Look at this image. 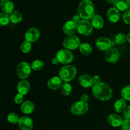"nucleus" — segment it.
Instances as JSON below:
<instances>
[{
  "label": "nucleus",
  "mask_w": 130,
  "mask_h": 130,
  "mask_svg": "<svg viewBox=\"0 0 130 130\" xmlns=\"http://www.w3.org/2000/svg\"><path fill=\"white\" fill-rule=\"evenodd\" d=\"M77 72V69L74 66L67 65L60 69L59 71V77L65 83H68L75 78Z\"/></svg>",
  "instance_id": "obj_3"
},
{
  "label": "nucleus",
  "mask_w": 130,
  "mask_h": 130,
  "mask_svg": "<svg viewBox=\"0 0 130 130\" xmlns=\"http://www.w3.org/2000/svg\"><path fill=\"white\" fill-rule=\"evenodd\" d=\"M107 16L108 20L110 22L116 23L120 20L121 13L119 12V10L116 8L115 7H112L109 9L107 13Z\"/></svg>",
  "instance_id": "obj_14"
},
{
  "label": "nucleus",
  "mask_w": 130,
  "mask_h": 130,
  "mask_svg": "<svg viewBox=\"0 0 130 130\" xmlns=\"http://www.w3.org/2000/svg\"><path fill=\"white\" fill-rule=\"evenodd\" d=\"M52 63H53V65H55V66H56V65H58V63H60L59 60H58V58H57V57H53V58H52Z\"/></svg>",
  "instance_id": "obj_40"
},
{
  "label": "nucleus",
  "mask_w": 130,
  "mask_h": 130,
  "mask_svg": "<svg viewBox=\"0 0 130 130\" xmlns=\"http://www.w3.org/2000/svg\"><path fill=\"white\" fill-rule=\"evenodd\" d=\"M95 46L99 50L106 52L111 48L112 43L109 38L105 37H100L96 39Z\"/></svg>",
  "instance_id": "obj_10"
},
{
  "label": "nucleus",
  "mask_w": 130,
  "mask_h": 130,
  "mask_svg": "<svg viewBox=\"0 0 130 130\" xmlns=\"http://www.w3.org/2000/svg\"><path fill=\"white\" fill-rule=\"evenodd\" d=\"M30 89V83L26 79L21 80L19 82L17 85V91L19 93L23 95H27L29 92Z\"/></svg>",
  "instance_id": "obj_18"
},
{
  "label": "nucleus",
  "mask_w": 130,
  "mask_h": 130,
  "mask_svg": "<svg viewBox=\"0 0 130 130\" xmlns=\"http://www.w3.org/2000/svg\"><path fill=\"white\" fill-rule=\"evenodd\" d=\"M93 79L94 84H97L101 82V81H100V77L99 76H98V75L94 76L93 77Z\"/></svg>",
  "instance_id": "obj_38"
},
{
  "label": "nucleus",
  "mask_w": 130,
  "mask_h": 130,
  "mask_svg": "<svg viewBox=\"0 0 130 130\" xmlns=\"http://www.w3.org/2000/svg\"><path fill=\"white\" fill-rule=\"evenodd\" d=\"M122 99L125 100L126 101H130V85L124 86L121 90Z\"/></svg>",
  "instance_id": "obj_29"
},
{
  "label": "nucleus",
  "mask_w": 130,
  "mask_h": 130,
  "mask_svg": "<svg viewBox=\"0 0 130 130\" xmlns=\"http://www.w3.org/2000/svg\"><path fill=\"white\" fill-rule=\"evenodd\" d=\"M122 18H123V22L126 24L130 25V8L124 11Z\"/></svg>",
  "instance_id": "obj_33"
},
{
  "label": "nucleus",
  "mask_w": 130,
  "mask_h": 130,
  "mask_svg": "<svg viewBox=\"0 0 130 130\" xmlns=\"http://www.w3.org/2000/svg\"><path fill=\"white\" fill-rule=\"evenodd\" d=\"M123 116L125 119H130V105L126 107L123 112Z\"/></svg>",
  "instance_id": "obj_36"
},
{
  "label": "nucleus",
  "mask_w": 130,
  "mask_h": 130,
  "mask_svg": "<svg viewBox=\"0 0 130 130\" xmlns=\"http://www.w3.org/2000/svg\"><path fill=\"white\" fill-rule=\"evenodd\" d=\"M122 130H130V119H125L121 126Z\"/></svg>",
  "instance_id": "obj_35"
},
{
  "label": "nucleus",
  "mask_w": 130,
  "mask_h": 130,
  "mask_svg": "<svg viewBox=\"0 0 130 130\" xmlns=\"http://www.w3.org/2000/svg\"><path fill=\"white\" fill-rule=\"evenodd\" d=\"M126 102L123 99H118L114 104V110L118 113H121L124 112L126 108Z\"/></svg>",
  "instance_id": "obj_23"
},
{
  "label": "nucleus",
  "mask_w": 130,
  "mask_h": 130,
  "mask_svg": "<svg viewBox=\"0 0 130 130\" xmlns=\"http://www.w3.org/2000/svg\"><path fill=\"white\" fill-rule=\"evenodd\" d=\"M78 15L83 20H90L95 15V10L92 1L90 0H83L77 7Z\"/></svg>",
  "instance_id": "obj_2"
},
{
  "label": "nucleus",
  "mask_w": 130,
  "mask_h": 130,
  "mask_svg": "<svg viewBox=\"0 0 130 130\" xmlns=\"http://www.w3.org/2000/svg\"><path fill=\"white\" fill-rule=\"evenodd\" d=\"M88 100H89L88 95H86V94H83V95L81 96V101L87 103L88 101Z\"/></svg>",
  "instance_id": "obj_39"
},
{
  "label": "nucleus",
  "mask_w": 130,
  "mask_h": 130,
  "mask_svg": "<svg viewBox=\"0 0 130 130\" xmlns=\"http://www.w3.org/2000/svg\"><path fill=\"white\" fill-rule=\"evenodd\" d=\"M81 44L79 38L74 35L67 36L63 41V45L66 49L74 50L79 48Z\"/></svg>",
  "instance_id": "obj_5"
},
{
  "label": "nucleus",
  "mask_w": 130,
  "mask_h": 130,
  "mask_svg": "<svg viewBox=\"0 0 130 130\" xmlns=\"http://www.w3.org/2000/svg\"><path fill=\"white\" fill-rule=\"evenodd\" d=\"M127 41V37L124 33H119L115 36V42L118 44H123Z\"/></svg>",
  "instance_id": "obj_31"
},
{
  "label": "nucleus",
  "mask_w": 130,
  "mask_h": 130,
  "mask_svg": "<svg viewBox=\"0 0 130 130\" xmlns=\"http://www.w3.org/2000/svg\"><path fill=\"white\" fill-rule=\"evenodd\" d=\"M32 44L31 43L25 40L20 45V50L24 53H28L31 51Z\"/></svg>",
  "instance_id": "obj_30"
},
{
  "label": "nucleus",
  "mask_w": 130,
  "mask_h": 130,
  "mask_svg": "<svg viewBox=\"0 0 130 130\" xmlns=\"http://www.w3.org/2000/svg\"><path fill=\"white\" fill-rule=\"evenodd\" d=\"M31 65L28 62H22L17 66L16 69L17 76L22 80L26 79L31 73Z\"/></svg>",
  "instance_id": "obj_4"
},
{
  "label": "nucleus",
  "mask_w": 130,
  "mask_h": 130,
  "mask_svg": "<svg viewBox=\"0 0 130 130\" xmlns=\"http://www.w3.org/2000/svg\"><path fill=\"white\" fill-rule=\"evenodd\" d=\"M107 121L113 127H119L122 126L123 120L121 117L116 114H112L108 116Z\"/></svg>",
  "instance_id": "obj_19"
},
{
  "label": "nucleus",
  "mask_w": 130,
  "mask_h": 130,
  "mask_svg": "<svg viewBox=\"0 0 130 130\" xmlns=\"http://www.w3.org/2000/svg\"><path fill=\"white\" fill-rule=\"evenodd\" d=\"M56 57L59 60L60 63L62 64L69 65L72 62L74 59L73 53L71 50L67 49H62L58 51Z\"/></svg>",
  "instance_id": "obj_6"
},
{
  "label": "nucleus",
  "mask_w": 130,
  "mask_h": 130,
  "mask_svg": "<svg viewBox=\"0 0 130 130\" xmlns=\"http://www.w3.org/2000/svg\"><path fill=\"white\" fill-rule=\"evenodd\" d=\"M0 6L3 12L8 14H11L15 8V5L11 0H1Z\"/></svg>",
  "instance_id": "obj_17"
},
{
  "label": "nucleus",
  "mask_w": 130,
  "mask_h": 130,
  "mask_svg": "<svg viewBox=\"0 0 130 130\" xmlns=\"http://www.w3.org/2000/svg\"><path fill=\"white\" fill-rule=\"evenodd\" d=\"M35 107L33 102L30 100H26L22 104L20 109L24 114H30L34 112Z\"/></svg>",
  "instance_id": "obj_20"
},
{
  "label": "nucleus",
  "mask_w": 130,
  "mask_h": 130,
  "mask_svg": "<svg viewBox=\"0 0 130 130\" xmlns=\"http://www.w3.org/2000/svg\"><path fill=\"white\" fill-rule=\"evenodd\" d=\"M62 80L60 77L57 76H53L50 78L47 82L48 87L50 90H56L59 89L62 86Z\"/></svg>",
  "instance_id": "obj_15"
},
{
  "label": "nucleus",
  "mask_w": 130,
  "mask_h": 130,
  "mask_svg": "<svg viewBox=\"0 0 130 130\" xmlns=\"http://www.w3.org/2000/svg\"><path fill=\"white\" fill-rule=\"evenodd\" d=\"M114 7L119 11H126L130 8V0H116Z\"/></svg>",
  "instance_id": "obj_21"
},
{
  "label": "nucleus",
  "mask_w": 130,
  "mask_h": 130,
  "mask_svg": "<svg viewBox=\"0 0 130 130\" xmlns=\"http://www.w3.org/2000/svg\"><path fill=\"white\" fill-rule=\"evenodd\" d=\"M44 67V62L40 59H36L32 62L31 63V68L34 71H41Z\"/></svg>",
  "instance_id": "obj_27"
},
{
  "label": "nucleus",
  "mask_w": 130,
  "mask_h": 130,
  "mask_svg": "<svg viewBox=\"0 0 130 130\" xmlns=\"http://www.w3.org/2000/svg\"><path fill=\"white\" fill-rule=\"evenodd\" d=\"M10 21V15L4 12L0 13V25L1 26H5L8 25Z\"/></svg>",
  "instance_id": "obj_28"
},
{
  "label": "nucleus",
  "mask_w": 130,
  "mask_h": 130,
  "mask_svg": "<svg viewBox=\"0 0 130 130\" xmlns=\"http://www.w3.org/2000/svg\"><path fill=\"white\" fill-rule=\"evenodd\" d=\"M91 24L93 28L96 29H100L103 27L104 21L103 18L99 15H95V16L91 19Z\"/></svg>",
  "instance_id": "obj_22"
},
{
  "label": "nucleus",
  "mask_w": 130,
  "mask_h": 130,
  "mask_svg": "<svg viewBox=\"0 0 130 130\" xmlns=\"http://www.w3.org/2000/svg\"><path fill=\"white\" fill-rule=\"evenodd\" d=\"M81 17L79 15H74L73 17H72V21L74 23H76V24H78L81 21Z\"/></svg>",
  "instance_id": "obj_37"
},
{
  "label": "nucleus",
  "mask_w": 130,
  "mask_h": 130,
  "mask_svg": "<svg viewBox=\"0 0 130 130\" xmlns=\"http://www.w3.org/2000/svg\"><path fill=\"white\" fill-rule=\"evenodd\" d=\"M40 37V32L37 28L31 27L28 29L25 34V40L30 43H34Z\"/></svg>",
  "instance_id": "obj_11"
},
{
  "label": "nucleus",
  "mask_w": 130,
  "mask_h": 130,
  "mask_svg": "<svg viewBox=\"0 0 130 130\" xmlns=\"http://www.w3.org/2000/svg\"><path fill=\"white\" fill-rule=\"evenodd\" d=\"M104 57L107 62L109 63H116L119 60L120 54L116 48H110L105 52Z\"/></svg>",
  "instance_id": "obj_9"
},
{
  "label": "nucleus",
  "mask_w": 130,
  "mask_h": 130,
  "mask_svg": "<svg viewBox=\"0 0 130 130\" xmlns=\"http://www.w3.org/2000/svg\"><path fill=\"white\" fill-rule=\"evenodd\" d=\"M18 125L22 130H31L34 126V123L31 118L27 116H22L20 117L19 119Z\"/></svg>",
  "instance_id": "obj_12"
},
{
  "label": "nucleus",
  "mask_w": 130,
  "mask_h": 130,
  "mask_svg": "<svg viewBox=\"0 0 130 130\" xmlns=\"http://www.w3.org/2000/svg\"><path fill=\"white\" fill-rule=\"evenodd\" d=\"M78 81L81 86L84 88H91L94 85L93 77L88 74H83L80 76Z\"/></svg>",
  "instance_id": "obj_16"
},
{
  "label": "nucleus",
  "mask_w": 130,
  "mask_h": 130,
  "mask_svg": "<svg viewBox=\"0 0 130 130\" xmlns=\"http://www.w3.org/2000/svg\"><path fill=\"white\" fill-rule=\"evenodd\" d=\"M106 1H107L109 3L113 4V5H114V3H115V2H116V0H106Z\"/></svg>",
  "instance_id": "obj_41"
},
{
  "label": "nucleus",
  "mask_w": 130,
  "mask_h": 130,
  "mask_svg": "<svg viewBox=\"0 0 130 130\" xmlns=\"http://www.w3.org/2000/svg\"><path fill=\"white\" fill-rule=\"evenodd\" d=\"M24 101V95L18 93L14 97V102L17 104H22Z\"/></svg>",
  "instance_id": "obj_34"
},
{
  "label": "nucleus",
  "mask_w": 130,
  "mask_h": 130,
  "mask_svg": "<svg viewBox=\"0 0 130 130\" xmlns=\"http://www.w3.org/2000/svg\"><path fill=\"white\" fill-rule=\"evenodd\" d=\"M112 89L108 84L100 82L94 84L92 87V94L96 99L102 101L110 100L112 96Z\"/></svg>",
  "instance_id": "obj_1"
},
{
  "label": "nucleus",
  "mask_w": 130,
  "mask_h": 130,
  "mask_svg": "<svg viewBox=\"0 0 130 130\" xmlns=\"http://www.w3.org/2000/svg\"><path fill=\"white\" fill-rule=\"evenodd\" d=\"M93 30V27L89 20H81L77 24V31L80 34L85 36H89L91 35Z\"/></svg>",
  "instance_id": "obj_7"
},
{
  "label": "nucleus",
  "mask_w": 130,
  "mask_h": 130,
  "mask_svg": "<svg viewBox=\"0 0 130 130\" xmlns=\"http://www.w3.org/2000/svg\"><path fill=\"white\" fill-rule=\"evenodd\" d=\"M72 91V88L71 85L68 83H65L61 87V92L64 96H68L71 94Z\"/></svg>",
  "instance_id": "obj_26"
},
{
  "label": "nucleus",
  "mask_w": 130,
  "mask_h": 130,
  "mask_svg": "<svg viewBox=\"0 0 130 130\" xmlns=\"http://www.w3.org/2000/svg\"><path fill=\"white\" fill-rule=\"evenodd\" d=\"M126 37H127V41H128V43H130V32H129L128 34H127Z\"/></svg>",
  "instance_id": "obj_42"
},
{
  "label": "nucleus",
  "mask_w": 130,
  "mask_h": 130,
  "mask_svg": "<svg viewBox=\"0 0 130 130\" xmlns=\"http://www.w3.org/2000/svg\"><path fill=\"white\" fill-rule=\"evenodd\" d=\"M129 56H130V51H129Z\"/></svg>",
  "instance_id": "obj_43"
},
{
  "label": "nucleus",
  "mask_w": 130,
  "mask_h": 130,
  "mask_svg": "<svg viewBox=\"0 0 130 130\" xmlns=\"http://www.w3.org/2000/svg\"><path fill=\"white\" fill-rule=\"evenodd\" d=\"M10 21L13 24H19L22 20V14L19 11H14L10 15Z\"/></svg>",
  "instance_id": "obj_25"
},
{
  "label": "nucleus",
  "mask_w": 130,
  "mask_h": 130,
  "mask_svg": "<svg viewBox=\"0 0 130 130\" xmlns=\"http://www.w3.org/2000/svg\"><path fill=\"white\" fill-rule=\"evenodd\" d=\"M77 24L74 22L72 20L66 22L63 26V32L67 36H72L77 31Z\"/></svg>",
  "instance_id": "obj_13"
},
{
  "label": "nucleus",
  "mask_w": 130,
  "mask_h": 130,
  "mask_svg": "<svg viewBox=\"0 0 130 130\" xmlns=\"http://www.w3.org/2000/svg\"><path fill=\"white\" fill-rule=\"evenodd\" d=\"M79 52L82 55L85 56L89 55L92 53L93 48L90 44L86 43H81L79 47Z\"/></svg>",
  "instance_id": "obj_24"
},
{
  "label": "nucleus",
  "mask_w": 130,
  "mask_h": 130,
  "mask_svg": "<svg viewBox=\"0 0 130 130\" xmlns=\"http://www.w3.org/2000/svg\"><path fill=\"white\" fill-rule=\"evenodd\" d=\"M88 104L86 102L82 101H78L75 102L71 106V112L75 116L84 115L88 111Z\"/></svg>",
  "instance_id": "obj_8"
},
{
  "label": "nucleus",
  "mask_w": 130,
  "mask_h": 130,
  "mask_svg": "<svg viewBox=\"0 0 130 130\" xmlns=\"http://www.w3.org/2000/svg\"><path fill=\"white\" fill-rule=\"evenodd\" d=\"M19 119H20V118L19 117V116L14 112L10 113L7 116L8 121L11 124H17V123L18 124Z\"/></svg>",
  "instance_id": "obj_32"
}]
</instances>
